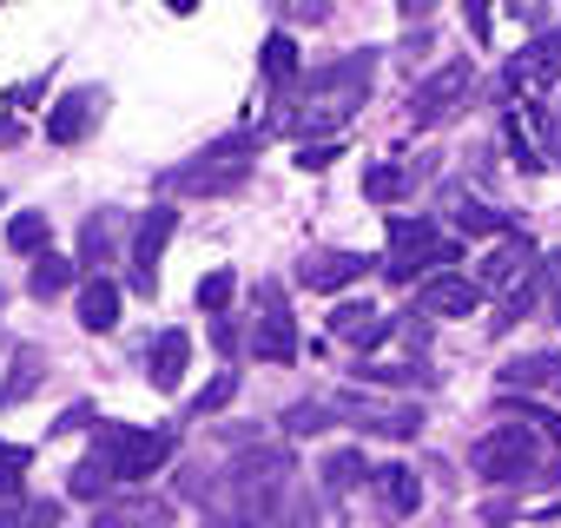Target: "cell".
I'll list each match as a JSON object with an SVG mask.
<instances>
[{"mask_svg":"<svg viewBox=\"0 0 561 528\" xmlns=\"http://www.w3.org/2000/svg\"><path fill=\"white\" fill-rule=\"evenodd\" d=\"M21 475H27V449H14V443H0V502H21Z\"/></svg>","mask_w":561,"mask_h":528,"instance_id":"30","label":"cell"},{"mask_svg":"<svg viewBox=\"0 0 561 528\" xmlns=\"http://www.w3.org/2000/svg\"><path fill=\"white\" fill-rule=\"evenodd\" d=\"M185 357H192V337H185V331H159L152 351H146V383H152L159 397H172V390L185 383Z\"/></svg>","mask_w":561,"mask_h":528,"instance_id":"15","label":"cell"},{"mask_svg":"<svg viewBox=\"0 0 561 528\" xmlns=\"http://www.w3.org/2000/svg\"><path fill=\"white\" fill-rule=\"evenodd\" d=\"M172 502L165 495H106L93 508V528H165Z\"/></svg>","mask_w":561,"mask_h":528,"instance_id":"14","label":"cell"},{"mask_svg":"<svg viewBox=\"0 0 561 528\" xmlns=\"http://www.w3.org/2000/svg\"><path fill=\"white\" fill-rule=\"evenodd\" d=\"M41 93H47V80H21V87H14V93H8V106H34V100H41Z\"/></svg>","mask_w":561,"mask_h":528,"instance_id":"35","label":"cell"},{"mask_svg":"<svg viewBox=\"0 0 561 528\" xmlns=\"http://www.w3.org/2000/svg\"><path fill=\"white\" fill-rule=\"evenodd\" d=\"M535 456H541V429L535 423H495V429H482L476 443H469V469H476V482H489V489H502V482H528L535 475Z\"/></svg>","mask_w":561,"mask_h":528,"instance_id":"2","label":"cell"},{"mask_svg":"<svg viewBox=\"0 0 561 528\" xmlns=\"http://www.w3.org/2000/svg\"><path fill=\"white\" fill-rule=\"evenodd\" d=\"M231 397H238V370H218V377L192 397V416H211V410H225Z\"/></svg>","mask_w":561,"mask_h":528,"instance_id":"32","label":"cell"},{"mask_svg":"<svg viewBox=\"0 0 561 528\" xmlns=\"http://www.w3.org/2000/svg\"><path fill=\"white\" fill-rule=\"evenodd\" d=\"M416 305H423V318H476L482 285H476V278H456V272H436V278L416 291Z\"/></svg>","mask_w":561,"mask_h":528,"instance_id":"13","label":"cell"},{"mask_svg":"<svg viewBox=\"0 0 561 528\" xmlns=\"http://www.w3.org/2000/svg\"><path fill=\"white\" fill-rule=\"evenodd\" d=\"M370 489H377V502H383L390 515H416V508H423V475H410L403 462L370 469Z\"/></svg>","mask_w":561,"mask_h":528,"instance_id":"17","label":"cell"},{"mask_svg":"<svg viewBox=\"0 0 561 528\" xmlns=\"http://www.w3.org/2000/svg\"><path fill=\"white\" fill-rule=\"evenodd\" d=\"M285 429L291 436H324V429H337V410L331 403H291L285 410Z\"/></svg>","mask_w":561,"mask_h":528,"instance_id":"27","label":"cell"},{"mask_svg":"<svg viewBox=\"0 0 561 528\" xmlns=\"http://www.w3.org/2000/svg\"><path fill=\"white\" fill-rule=\"evenodd\" d=\"M508 14H515L522 27H548V14H541V8H528V0H522V8H508Z\"/></svg>","mask_w":561,"mask_h":528,"instance_id":"36","label":"cell"},{"mask_svg":"<svg viewBox=\"0 0 561 528\" xmlns=\"http://www.w3.org/2000/svg\"><path fill=\"white\" fill-rule=\"evenodd\" d=\"M502 383H508V390H554V397H561V357H554V351H528V357H515V364L502 370Z\"/></svg>","mask_w":561,"mask_h":528,"instance_id":"18","label":"cell"},{"mask_svg":"<svg viewBox=\"0 0 561 528\" xmlns=\"http://www.w3.org/2000/svg\"><path fill=\"white\" fill-rule=\"evenodd\" d=\"M456 238H436L430 218H390V278H416L423 264H456Z\"/></svg>","mask_w":561,"mask_h":528,"instance_id":"7","label":"cell"},{"mask_svg":"<svg viewBox=\"0 0 561 528\" xmlns=\"http://www.w3.org/2000/svg\"><path fill=\"white\" fill-rule=\"evenodd\" d=\"M251 351H257L264 364H291V357H298V324H291V311H285V291H277V285H264V291H257Z\"/></svg>","mask_w":561,"mask_h":528,"instance_id":"9","label":"cell"},{"mask_svg":"<svg viewBox=\"0 0 561 528\" xmlns=\"http://www.w3.org/2000/svg\"><path fill=\"white\" fill-rule=\"evenodd\" d=\"M364 475H370V462L344 449V456H331V462H324V495H351V489H357Z\"/></svg>","mask_w":561,"mask_h":528,"instance_id":"28","label":"cell"},{"mask_svg":"<svg viewBox=\"0 0 561 528\" xmlns=\"http://www.w3.org/2000/svg\"><path fill=\"white\" fill-rule=\"evenodd\" d=\"M331 410H337V423H351V429H364V436H390V443H410V436L423 429V410H416V403H390V397H377V390H337Z\"/></svg>","mask_w":561,"mask_h":528,"instance_id":"4","label":"cell"},{"mask_svg":"<svg viewBox=\"0 0 561 528\" xmlns=\"http://www.w3.org/2000/svg\"><path fill=\"white\" fill-rule=\"evenodd\" d=\"M0 305H8V291H0Z\"/></svg>","mask_w":561,"mask_h":528,"instance_id":"38","label":"cell"},{"mask_svg":"<svg viewBox=\"0 0 561 528\" xmlns=\"http://www.w3.org/2000/svg\"><path fill=\"white\" fill-rule=\"evenodd\" d=\"M93 449H106V462H113V475H119V482H139V475H152L159 462H172L179 436H172V429H133V423H106Z\"/></svg>","mask_w":561,"mask_h":528,"instance_id":"5","label":"cell"},{"mask_svg":"<svg viewBox=\"0 0 561 528\" xmlns=\"http://www.w3.org/2000/svg\"><path fill=\"white\" fill-rule=\"evenodd\" d=\"M469 100H476V67H469V60H443V67L410 93V119H416V126H449Z\"/></svg>","mask_w":561,"mask_h":528,"instance_id":"6","label":"cell"},{"mask_svg":"<svg viewBox=\"0 0 561 528\" xmlns=\"http://www.w3.org/2000/svg\"><path fill=\"white\" fill-rule=\"evenodd\" d=\"M172 231H179V211H172V205L139 211V225H133V291H139V298L159 291V257H165Z\"/></svg>","mask_w":561,"mask_h":528,"instance_id":"8","label":"cell"},{"mask_svg":"<svg viewBox=\"0 0 561 528\" xmlns=\"http://www.w3.org/2000/svg\"><path fill=\"white\" fill-rule=\"evenodd\" d=\"M331 159H337V139H324V146H298V165H305V172H324Z\"/></svg>","mask_w":561,"mask_h":528,"instance_id":"33","label":"cell"},{"mask_svg":"<svg viewBox=\"0 0 561 528\" xmlns=\"http://www.w3.org/2000/svg\"><path fill=\"white\" fill-rule=\"evenodd\" d=\"M364 272H370L364 251H311V257L298 264V285H305V291H344V285H357Z\"/></svg>","mask_w":561,"mask_h":528,"instance_id":"11","label":"cell"},{"mask_svg":"<svg viewBox=\"0 0 561 528\" xmlns=\"http://www.w3.org/2000/svg\"><path fill=\"white\" fill-rule=\"evenodd\" d=\"M106 489H119V475H113L106 449L80 456V462H73V475H67V495H80V502H106Z\"/></svg>","mask_w":561,"mask_h":528,"instance_id":"22","label":"cell"},{"mask_svg":"<svg viewBox=\"0 0 561 528\" xmlns=\"http://www.w3.org/2000/svg\"><path fill=\"white\" fill-rule=\"evenodd\" d=\"M113 238H119V218H113V211H93V218L80 225V264H100V257L113 251Z\"/></svg>","mask_w":561,"mask_h":528,"instance_id":"25","label":"cell"},{"mask_svg":"<svg viewBox=\"0 0 561 528\" xmlns=\"http://www.w3.org/2000/svg\"><path fill=\"white\" fill-rule=\"evenodd\" d=\"M403 192H410V172H403V165H370V172H364V198H370V205H397Z\"/></svg>","mask_w":561,"mask_h":528,"instance_id":"26","label":"cell"},{"mask_svg":"<svg viewBox=\"0 0 561 528\" xmlns=\"http://www.w3.org/2000/svg\"><path fill=\"white\" fill-rule=\"evenodd\" d=\"M548 152L561 159V106H554V119H548Z\"/></svg>","mask_w":561,"mask_h":528,"instance_id":"37","label":"cell"},{"mask_svg":"<svg viewBox=\"0 0 561 528\" xmlns=\"http://www.w3.org/2000/svg\"><path fill=\"white\" fill-rule=\"evenodd\" d=\"M80 285V257H60V251H47V257H34V278H27V291L47 305V298H60V291H73Z\"/></svg>","mask_w":561,"mask_h":528,"instance_id":"21","label":"cell"},{"mask_svg":"<svg viewBox=\"0 0 561 528\" xmlns=\"http://www.w3.org/2000/svg\"><path fill=\"white\" fill-rule=\"evenodd\" d=\"M244 152H257V133H231V139H218V146H205L198 159H185V165H172L165 179H159V192H238L244 179H251V159Z\"/></svg>","mask_w":561,"mask_h":528,"instance_id":"3","label":"cell"},{"mask_svg":"<svg viewBox=\"0 0 561 528\" xmlns=\"http://www.w3.org/2000/svg\"><path fill=\"white\" fill-rule=\"evenodd\" d=\"M456 225H462V231H482V238H489V231H508V218H502L495 205H476V198H456Z\"/></svg>","mask_w":561,"mask_h":528,"instance_id":"31","label":"cell"},{"mask_svg":"<svg viewBox=\"0 0 561 528\" xmlns=\"http://www.w3.org/2000/svg\"><path fill=\"white\" fill-rule=\"evenodd\" d=\"M41 383H47V357H41L34 344H21V351H14V377L0 383V410H14V403H27V397H34Z\"/></svg>","mask_w":561,"mask_h":528,"instance_id":"20","label":"cell"},{"mask_svg":"<svg viewBox=\"0 0 561 528\" xmlns=\"http://www.w3.org/2000/svg\"><path fill=\"white\" fill-rule=\"evenodd\" d=\"M8 251L14 257H47V211H21L8 225Z\"/></svg>","mask_w":561,"mask_h":528,"instance_id":"24","label":"cell"},{"mask_svg":"<svg viewBox=\"0 0 561 528\" xmlns=\"http://www.w3.org/2000/svg\"><path fill=\"white\" fill-rule=\"evenodd\" d=\"M370 80H377V54H344V60H324L311 80H305V93H311V106L305 113H291V119H271V133H305V126H344L357 106H364V93H370Z\"/></svg>","mask_w":561,"mask_h":528,"instance_id":"1","label":"cell"},{"mask_svg":"<svg viewBox=\"0 0 561 528\" xmlns=\"http://www.w3.org/2000/svg\"><path fill=\"white\" fill-rule=\"evenodd\" d=\"M87 423H93V403H73V410L54 416V436H73V429H87Z\"/></svg>","mask_w":561,"mask_h":528,"instance_id":"34","label":"cell"},{"mask_svg":"<svg viewBox=\"0 0 561 528\" xmlns=\"http://www.w3.org/2000/svg\"><path fill=\"white\" fill-rule=\"evenodd\" d=\"M231 291H238V278H231V272H205V278H198V311H205V318H225Z\"/></svg>","mask_w":561,"mask_h":528,"instance_id":"29","label":"cell"},{"mask_svg":"<svg viewBox=\"0 0 561 528\" xmlns=\"http://www.w3.org/2000/svg\"><path fill=\"white\" fill-rule=\"evenodd\" d=\"M331 331L344 337V344H383V337H397V318H383L377 305H337V318H331Z\"/></svg>","mask_w":561,"mask_h":528,"instance_id":"16","label":"cell"},{"mask_svg":"<svg viewBox=\"0 0 561 528\" xmlns=\"http://www.w3.org/2000/svg\"><path fill=\"white\" fill-rule=\"evenodd\" d=\"M80 324H87L93 337L119 324V285H113V278H87V285H80Z\"/></svg>","mask_w":561,"mask_h":528,"instance_id":"19","label":"cell"},{"mask_svg":"<svg viewBox=\"0 0 561 528\" xmlns=\"http://www.w3.org/2000/svg\"><path fill=\"white\" fill-rule=\"evenodd\" d=\"M298 73H305V67H298V41H291V34H271V41H264V80L285 93V87H298Z\"/></svg>","mask_w":561,"mask_h":528,"instance_id":"23","label":"cell"},{"mask_svg":"<svg viewBox=\"0 0 561 528\" xmlns=\"http://www.w3.org/2000/svg\"><path fill=\"white\" fill-rule=\"evenodd\" d=\"M106 106H113L106 87H73V93H60V106L47 113V139H54V146H80V139L106 119Z\"/></svg>","mask_w":561,"mask_h":528,"instance_id":"10","label":"cell"},{"mask_svg":"<svg viewBox=\"0 0 561 528\" xmlns=\"http://www.w3.org/2000/svg\"><path fill=\"white\" fill-rule=\"evenodd\" d=\"M535 272H541V264H535V244H528V238H508L502 251H489V257H482L476 285H482V291H508V285L522 291V285H528Z\"/></svg>","mask_w":561,"mask_h":528,"instance_id":"12","label":"cell"}]
</instances>
